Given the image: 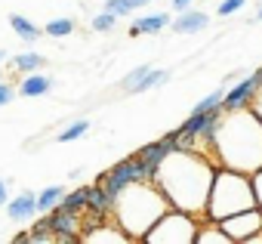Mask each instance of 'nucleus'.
<instances>
[{
    "label": "nucleus",
    "instance_id": "6",
    "mask_svg": "<svg viewBox=\"0 0 262 244\" xmlns=\"http://www.w3.org/2000/svg\"><path fill=\"white\" fill-rule=\"evenodd\" d=\"M139 179H151V173L145 170V164H142L136 155H129L126 161H117L111 170H105V173L99 176V186L114 198L120 189H126L129 182H139Z\"/></svg>",
    "mask_w": 262,
    "mask_h": 244
},
{
    "label": "nucleus",
    "instance_id": "25",
    "mask_svg": "<svg viewBox=\"0 0 262 244\" xmlns=\"http://www.w3.org/2000/svg\"><path fill=\"white\" fill-rule=\"evenodd\" d=\"M148 71H151V65H139L136 71H129V74L123 77V84H120V87H123L126 93H136V84H139V80H142V77H145Z\"/></svg>",
    "mask_w": 262,
    "mask_h": 244
},
{
    "label": "nucleus",
    "instance_id": "19",
    "mask_svg": "<svg viewBox=\"0 0 262 244\" xmlns=\"http://www.w3.org/2000/svg\"><path fill=\"white\" fill-rule=\"evenodd\" d=\"M50 244V241H56V235H53V229H50V219H47V213H43V219H37L34 222V229L28 232V244Z\"/></svg>",
    "mask_w": 262,
    "mask_h": 244
},
{
    "label": "nucleus",
    "instance_id": "31",
    "mask_svg": "<svg viewBox=\"0 0 262 244\" xmlns=\"http://www.w3.org/2000/svg\"><path fill=\"white\" fill-rule=\"evenodd\" d=\"M7 198H10V182H7V179H0V207L7 204Z\"/></svg>",
    "mask_w": 262,
    "mask_h": 244
},
{
    "label": "nucleus",
    "instance_id": "22",
    "mask_svg": "<svg viewBox=\"0 0 262 244\" xmlns=\"http://www.w3.org/2000/svg\"><path fill=\"white\" fill-rule=\"evenodd\" d=\"M139 7H142V0H108V4H105V10L114 13L117 19H120V16H129V13L139 10Z\"/></svg>",
    "mask_w": 262,
    "mask_h": 244
},
{
    "label": "nucleus",
    "instance_id": "18",
    "mask_svg": "<svg viewBox=\"0 0 262 244\" xmlns=\"http://www.w3.org/2000/svg\"><path fill=\"white\" fill-rule=\"evenodd\" d=\"M10 25H13V31H16L22 40H28V44H34V40L40 37V28H37V25H31L25 16H10Z\"/></svg>",
    "mask_w": 262,
    "mask_h": 244
},
{
    "label": "nucleus",
    "instance_id": "9",
    "mask_svg": "<svg viewBox=\"0 0 262 244\" xmlns=\"http://www.w3.org/2000/svg\"><path fill=\"white\" fill-rule=\"evenodd\" d=\"M259 84H262V68H256L250 77H244L241 84H234L225 96H222V111H231V108H247L250 105V99L256 96V90H259Z\"/></svg>",
    "mask_w": 262,
    "mask_h": 244
},
{
    "label": "nucleus",
    "instance_id": "13",
    "mask_svg": "<svg viewBox=\"0 0 262 244\" xmlns=\"http://www.w3.org/2000/svg\"><path fill=\"white\" fill-rule=\"evenodd\" d=\"M167 155H170V149H167V143H164V139H161V143H151V146H145V149H139V152H136V158L145 164V170H148L151 176H155V170L161 167V161H164Z\"/></svg>",
    "mask_w": 262,
    "mask_h": 244
},
{
    "label": "nucleus",
    "instance_id": "20",
    "mask_svg": "<svg viewBox=\"0 0 262 244\" xmlns=\"http://www.w3.org/2000/svg\"><path fill=\"white\" fill-rule=\"evenodd\" d=\"M13 65H16L22 74H31V71H40V68H43V56H37V53H22V56L13 59Z\"/></svg>",
    "mask_w": 262,
    "mask_h": 244
},
{
    "label": "nucleus",
    "instance_id": "26",
    "mask_svg": "<svg viewBox=\"0 0 262 244\" xmlns=\"http://www.w3.org/2000/svg\"><path fill=\"white\" fill-rule=\"evenodd\" d=\"M114 22H117V16L105 10V13H99V16L93 19V31H111V28H114Z\"/></svg>",
    "mask_w": 262,
    "mask_h": 244
},
{
    "label": "nucleus",
    "instance_id": "5",
    "mask_svg": "<svg viewBox=\"0 0 262 244\" xmlns=\"http://www.w3.org/2000/svg\"><path fill=\"white\" fill-rule=\"evenodd\" d=\"M194 235H198V216L170 207V210L145 232L142 241H148V244H173V241H176V244H191Z\"/></svg>",
    "mask_w": 262,
    "mask_h": 244
},
{
    "label": "nucleus",
    "instance_id": "2",
    "mask_svg": "<svg viewBox=\"0 0 262 244\" xmlns=\"http://www.w3.org/2000/svg\"><path fill=\"white\" fill-rule=\"evenodd\" d=\"M210 149L219 167L241 170L247 176L256 173L262 167V120L250 105L222 111L210 136Z\"/></svg>",
    "mask_w": 262,
    "mask_h": 244
},
{
    "label": "nucleus",
    "instance_id": "11",
    "mask_svg": "<svg viewBox=\"0 0 262 244\" xmlns=\"http://www.w3.org/2000/svg\"><path fill=\"white\" fill-rule=\"evenodd\" d=\"M111 207H114V198H111L99 182H96V186H86V210L102 213V216L111 219Z\"/></svg>",
    "mask_w": 262,
    "mask_h": 244
},
{
    "label": "nucleus",
    "instance_id": "35",
    "mask_svg": "<svg viewBox=\"0 0 262 244\" xmlns=\"http://www.w3.org/2000/svg\"><path fill=\"white\" fill-rule=\"evenodd\" d=\"M142 4H148V0H142Z\"/></svg>",
    "mask_w": 262,
    "mask_h": 244
},
{
    "label": "nucleus",
    "instance_id": "34",
    "mask_svg": "<svg viewBox=\"0 0 262 244\" xmlns=\"http://www.w3.org/2000/svg\"><path fill=\"white\" fill-rule=\"evenodd\" d=\"M4 59H7V56H4V53H0V62H4Z\"/></svg>",
    "mask_w": 262,
    "mask_h": 244
},
{
    "label": "nucleus",
    "instance_id": "1",
    "mask_svg": "<svg viewBox=\"0 0 262 244\" xmlns=\"http://www.w3.org/2000/svg\"><path fill=\"white\" fill-rule=\"evenodd\" d=\"M216 161H210V155L201 152H170L161 167L155 170V186L164 192V198L170 201V207L191 213L198 219H204V207H207V195L216 176Z\"/></svg>",
    "mask_w": 262,
    "mask_h": 244
},
{
    "label": "nucleus",
    "instance_id": "23",
    "mask_svg": "<svg viewBox=\"0 0 262 244\" xmlns=\"http://www.w3.org/2000/svg\"><path fill=\"white\" fill-rule=\"evenodd\" d=\"M86 130H90V124H86V120H74V124H68V127H65V130L56 136V139H59V143H74V139H80Z\"/></svg>",
    "mask_w": 262,
    "mask_h": 244
},
{
    "label": "nucleus",
    "instance_id": "3",
    "mask_svg": "<svg viewBox=\"0 0 262 244\" xmlns=\"http://www.w3.org/2000/svg\"><path fill=\"white\" fill-rule=\"evenodd\" d=\"M167 210H170V201L155 186V179H139V182H129L126 189H120L114 195L111 216L117 219L120 232H126V238L133 241V238H145V232Z\"/></svg>",
    "mask_w": 262,
    "mask_h": 244
},
{
    "label": "nucleus",
    "instance_id": "7",
    "mask_svg": "<svg viewBox=\"0 0 262 244\" xmlns=\"http://www.w3.org/2000/svg\"><path fill=\"white\" fill-rule=\"evenodd\" d=\"M219 229L228 235V241H253L262 232V207H250L241 213H231L219 219Z\"/></svg>",
    "mask_w": 262,
    "mask_h": 244
},
{
    "label": "nucleus",
    "instance_id": "29",
    "mask_svg": "<svg viewBox=\"0 0 262 244\" xmlns=\"http://www.w3.org/2000/svg\"><path fill=\"white\" fill-rule=\"evenodd\" d=\"M13 96H16V90H13L7 80H0V108H4L7 102H13Z\"/></svg>",
    "mask_w": 262,
    "mask_h": 244
},
{
    "label": "nucleus",
    "instance_id": "28",
    "mask_svg": "<svg viewBox=\"0 0 262 244\" xmlns=\"http://www.w3.org/2000/svg\"><path fill=\"white\" fill-rule=\"evenodd\" d=\"M241 7H244V0H222V4H219V16H231Z\"/></svg>",
    "mask_w": 262,
    "mask_h": 244
},
{
    "label": "nucleus",
    "instance_id": "17",
    "mask_svg": "<svg viewBox=\"0 0 262 244\" xmlns=\"http://www.w3.org/2000/svg\"><path fill=\"white\" fill-rule=\"evenodd\" d=\"M62 195H65L62 186H50V189H43L40 195H34V198H37V213H50V210L62 201Z\"/></svg>",
    "mask_w": 262,
    "mask_h": 244
},
{
    "label": "nucleus",
    "instance_id": "14",
    "mask_svg": "<svg viewBox=\"0 0 262 244\" xmlns=\"http://www.w3.org/2000/svg\"><path fill=\"white\" fill-rule=\"evenodd\" d=\"M170 25V16H164V13H158V16H142V19H136L133 25H129V34L133 37H139V34H158V31H164Z\"/></svg>",
    "mask_w": 262,
    "mask_h": 244
},
{
    "label": "nucleus",
    "instance_id": "10",
    "mask_svg": "<svg viewBox=\"0 0 262 244\" xmlns=\"http://www.w3.org/2000/svg\"><path fill=\"white\" fill-rule=\"evenodd\" d=\"M34 213H37V198H34L31 192H22V195H16V198L7 204V216H10L13 222H28Z\"/></svg>",
    "mask_w": 262,
    "mask_h": 244
},
{
    "label": "nucleus",
    "instance_id": "15",
    "mask_svg": "<svg viewBox=\"0 0 262 244\" xmlns=\"http://www.w3.org/2000/svg\"><path fill=\"white\" fill-rule=\"evenodd\" d=\"M50 90H53V80L47 74H37V71L25 74V80L19 84V93L22 96H47Z\"/></svg>",
    "mask_w": 262,
    "mask_h": 244
},
{
    "label": "nucleus",
    "instance_id": "24",
    "mask_svg": "<svg viewBox=\"0 0 262 244\" xmlns=\"http://www.w3.org/2000/svg\"><path fill=\"white\" fill-rule=\"evenodd\" d=\"M74 31V19H53L47 28H43V34H50V37H65V34H71Z\"/></svg>",
    "mask_w": 262,
    "mask_h": 244
},
{
    "label": "nucleus",
    "instance_id": "12",
    "mask_svg": "<svg viewBox=\"0 0 262 244\" xmlns=\"http://www.w3.org/2000/svg\"><path fill=\"white\" fill-rule=\"evenodd\" d=\"M207 16L201 13V10H182L179 16H176V22H173V31L176 34H191V31H201V28H207Z\"/></svg>",
    "mask_w": 262,
    "mask_h": 244
},
{
    "label": "nucleus",
    "instance_id": "30",
    "mask_svg": "<svg viewBox=\"0 0 262 244\" xmlns=\"http://www.w3.org/2000/svg\"><path fill=\"white\" fill-rule=\"evenodd\" d=\"M250 108H253V111H256V117L262 120V84H259V90H256V96L250 99Z\"/></svg>",
    "mask_w": 262,
    "mask_h": 244
},
{
    "label": "nucleus",
    "instance_id": "32",
    "mask_svg": "<svg viewBox=\"0 0 262 244\" xmlns=\"http://www.w3.org/2000/svg\"><path fill=\"white\" fill-rule=\"evenodd\" d=\"M191 4H194V0H173V7H176V10H179V13H182V10H188V7H191Z\"/></svg>",
    "mask_w": 262,
    "mask_h": 244
},
{
    "label": "nucleus",
    "instance_id": "8",
    "mask_svg": "<svg viewBox=\"0 0 262 244\" xmlns=\"http://www.w3.org/2000/svg\"><path fill=\"white\" fill-rule=\"evenodd\" d=\"M47 219H50V229H53L56 241H65V244H74V241H80V232H83L80 213H68V210H50V213H47Z\"/></svg>",
    "mask_w": 262,
    "mask_h": 244
},
{
    "label": "nucleus",
    "instance_id": "21",
    "mask_svg": "<svg viewBox=\"0 0 262 244\" xmlns=\"http://www.w3.org/2000/svg\"><path fill=\"white\" fill-rule=\"evenodd\" d=\"M167 77H170V71H164V68H158V71H148L139 84H136V93H145V90H155V87H161V84H167Z\"/></svg>",
    "mask_w": 262,
    "mask_h": 244
},
{
    "label": "nucleus",
    "instance_id": "16",
    "mask_svg": "<svg viewBox=\"0 0 262 244\" xmlns=\"http://www.w3.org/2000/svg\"><path fill=\"white\" fill-rule=\"evenodd\" d=\"M53 210H68V213H83L86 210V186L74 189V192H65L62 201L53 207Z\"/></svg>",
    "mask_w": 262,
    "mask_h": 244
},
{
    "label": "nucleus",
    "instance_id": "33",
    "mask_svg": "<svg viewBox=\"0 0 262 244\" xmlns=\"http://www.w3.org/2000/svg\"><path fill=\"white\" fill-rule=\"evenodd\" d=\"M253 22H262V7H259V13L253 16Z\"/></svg>",
    "mask_w": 262,
    "mask_h": 244
},
{
    "label": "nucleus",
    "instance_id": "4",
    "mask_svg": "<svg viewBox=\"0 0 262 244\" xmlns=\"http://www.w3.org/2000/svg\"><path fill=\"white\" fill-rule=\"evenodd\" d=\"M256 207V195H253V182L247 173L241 170H228V167H216L210 195H207V207H204V219H225L231 213L250 210Z\"/></svg>",
    "mask_w": 262,
    "mask_h": 244
},
{
    "label": "nucleus",
    "instance_id": "27",
    "mask_svg": "<svg viewBox=\"0 0 262 244\" xmlns=\"http://www.w3.org/2000/svg\"><path fill=\"white\" fill-rule=\"evenodd\" d=\"M250 182H253V195H256V207H262V167L256 173H250Z\"/></svg>",
    "mask_w": 262,
    "mask_h": 244
}]
</instances>
